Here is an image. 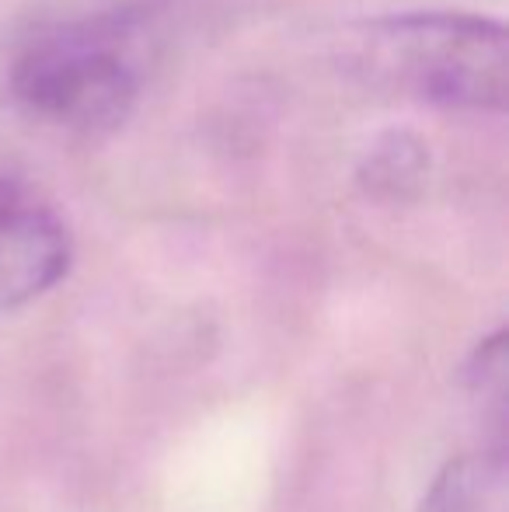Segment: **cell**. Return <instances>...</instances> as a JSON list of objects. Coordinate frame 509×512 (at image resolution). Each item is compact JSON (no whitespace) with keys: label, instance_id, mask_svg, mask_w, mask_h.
<instances>
[{"label":"cell","instance_id":"1","mask_svg":"<svg viewBox=\"0 0 509 512\" xmlns=\"http://www.w3.org/2000/svg\"><path fill=\"white\" fill-rule=\"evenodd\" d=\"M7 91L28 115L70 133L123 126L140 74L116 21L88 18L35 32L7 67Z\"/></svg>","mask_w":509,"mask_h":512},{"label":"cell","instance_id":"2","mask_svg":"<svg viewBox=\"0 0 509 512\" xmlns=\"http://www.w3.org/2000/svg\"><path fill=\"white\" fill-rule=\"evenodd\" d=\"M370 67L443 108L506 105V28L478 14H401L367 35Z\"/></svg>","mask_w":509,"mask_h":512},{"label":"cell","instance_id":"3","mask_svg":"<svg viewBox=\"0 0 509 512\" xmlns=\"http://www.w3.org/2000/svg\"><path fill=\"white\" fill-rule=\"evenodd\" d=\"M70 265L60 216L25 185L0 175V307H21L53 290Z\"/></svg>","mask_w":509,"mask_h":512},{"label":"cell","instance_id":"4","mask_svg":"<svg viewBox=\"0 0 509 512\" xmlns=\"http://www.w3.org/2000/svg\"><path fill=\"white\" fill-rule=\"evenodd\" d=\"M419 512H509L506 450H478L440 471Z\"/></svg>","mask_w":509,"mask_h":512},{"label":"cell","instance_id":"5","mask_svg":"<svg viewBox=\"0 0 509 512\" xmlns=\"http://www.w3.org/2000/svg\"><path fill=\"white\" fill-rule=\"evenodd\" d=\"M426 161V147L408 129H394L374 147L367 168H363V178H367L370 192L398 199L405 192L419 189L422 175H426Z\"/></svg>","mask_w":509,"mask_h":512},{"label":"cell","instance_id":"6","mask_svg":"<svg viewBox=\"0 0 509 512\" xmlns=\"http://www.w3.org/2000/svg\"><path fill=\"white\" fill-rule=\"evenodd\" d=\"M468 391L471 398L485 401L496 415V422H503L506 411V331H496L492 338H485L478 345V352L468 363Z\"/></svg>","mask_w":509,"mask_h":512}]
</instances>
